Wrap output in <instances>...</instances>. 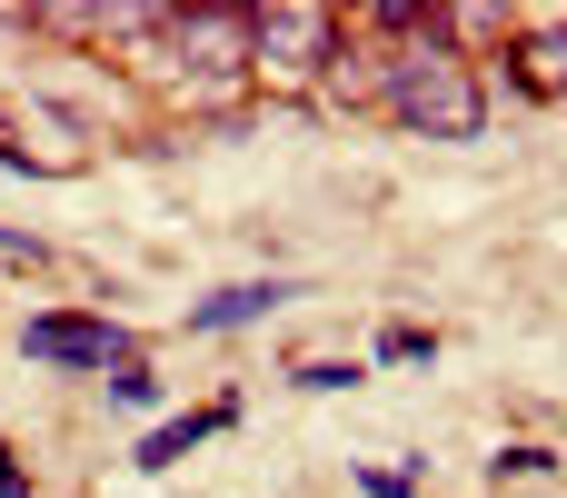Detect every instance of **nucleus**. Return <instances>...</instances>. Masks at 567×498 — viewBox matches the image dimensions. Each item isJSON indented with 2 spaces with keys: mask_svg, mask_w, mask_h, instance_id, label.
Listing matches in <instances>:
<instances>
[{
  "mask_svg": "<svg viewBox=\"0 0 567 498\" xmlns=\"http://www.w3.org/2000/svg\"><path fill=\"white\" fill-rule=\"evenodd\" d=\"M379 110H389L409 140H478V130H488V80H478L468 60H449L439 40H409Z\"/></svg>",
  "mask_w": 567,
  "mask_h": 498,
  "instance_id": "obj_1",
  "label": "nucleus"
},
{
  "mask_svg": "<svg viewBox=\"0 0 567 498\" xmlns=\"http://www.w3.org/2000/svg\"><path fill=\"white\" fill-rule=\"evenodd\" d=\"M329 60H339V10H319V0H269V10H249V80H269V90H319Z\"/></svg>",
  "mask_w": 567,
  "mask_h": 498,
  "instance_id": "obj_2",
  "label": "nucleus"
},
{
  "mask_svg": "<svg viewBox=\"0 0 567 498\" xmlns=\"http://www.w3.org/2000/svg\"><path fill=\"white\" fill-rule=\"evenodd\" d=\"M159 60L199 70V80H249V10L209 0V10H159Z\"/></svg>",
  "mask_w": 567,
  "mask_h": 498,
  "instance_id": "obj_3",
  "label": "nucleus"
},
{
  "mask_svg": "<svg viewBox=\"0 0 567 498\" xmlns=\"http://www.w3.org/2000/svg\"><path fill=\"white\" fill-rule=\"evenodd\" d=\"M20 349H30L40 369H90V379H110L120 359H140L110 309H40V319L20 329Z\"/></svg>",
  "mask_w": 567,
  "mask_h": 498,
  "instance_id": "obj_4",
  "label": "nucleus"
},
{
  "mask_svg": "<svg viewBox=\"0 0 567 498\" xmlns=\"http://www.w3.org/2000/svg\"><path fill=\"white\" fill-rule=\"evenodd\" d=\"M419 40H429V30H419ZM399 50H409V40H369V30L339 20V60L319 70V100H339V110H379L389 80H399Z\"/></svg>",
  "mask_w": 567,
  "mask_h": 498,
  "instance_id": "obj_5",
  "label": "nucleus"
},
{
  "mask_svg": "<svg viewBox=\"0 0 567 498\" xmlns=\"http://www.w3.org/2000/svg\"><path fill=\"white\" fill-rule=\"evenodd\" d=\"M498 60H508L498 80H508L518 100H567V20H518V40H508Z\"/></svg>",
  "mask_w": 567,
  "mask_h": 498,
  "instance_id": "obj_6",
  "label": "nucleus"
},
{
  "mask_svg": "<svg viewBox=\"0 0 567 498\" xmlns=\"http://www.w3.org/2000/svg\"><path fill=\"white\" fill-rule=\"evenodd\" d=\"M279 299H289V280H239V289H209V299L189 309V329H199V339H209V329H249V319H269Z\"/></svg>",
  "mask_w": 567,
  "mask_h": 498,
  "instance_id": "obj_7",
  "label": "nucleus"
},
{
  "mask_svg": "<svg viewBox=\"0 0 567 498\" xmlns=\"http://www.w3.org/2000/svg\"><path fill=\"white\" fill-rule=\"evenodd\" d=\"M229 419H239V399H209V409H189V419H159V429L140 439V469H179V459H189L209 429H229Z\"/></svg>",
  "mask_w": 567,
  "mask_h": 498,
  "instance_id": "obj_8",
  "label": "nucleus"
},
{
  "mask_svg": "<svg viewBox=\"0 0 567 498\" xmlns=\"http://www.w3.org/2000/svg\"><path fill=\"white\" fill-rule=\"evenodd\" d=\"M100 389H110L120 409H159V369H150V359H120V369H110Z\"/></svg>",
  "mask_w": 567,
  "mask_h": 498,
  "instance_id": "obj_9",
  "label": "nucleus"
},
{
  "mask_svg": "<svg viewBox=\"0 0 567 498\" xmlns=\"http://www.w3.org/2000/svg\"><path fill=\"white\" fill-rule=\"evenodd\" d=\"M289 379H299V389H359L369 369H359V359H299Z\"/></svg>",
  "mask_w": 567,
  "mask_h": 498,
  "instance_id": "obj_10",
  "label": "nucleus"
},
{
  "mask_svg": "<svg viewBox=\"0 0 567 498\" xmlns=\"http://www.w3.org/2000/svg\"><path fill=\"white\" fill-rule=\"evenodd\" d=\"M429 349H439V339H429V329H409V319H399V329H379V359H429Z\"/></svg>",
  "mask_w": 567,
  "mask_h": 498,
  "instance_id": "obj_11",
  "label": "nucleus"
},
{
  "mask_svg": "<svg viewBox=\"0 0 567 498\" xmlns=\"http://www.w3.org/2000/svg\"><path fill=\"white\" fill-rule=\"evenodd\" d=\"M548 469H558V459H548V449H528V439H518V449H498V479H548Z\"/></svg>",
  "mask_w": 567,
  "mask_h": 498,
  "instance_id": "obj_12",
  "label": "nucleus"
},
{
  "mask_svg": "<svg viewBox=\"0 0 567 498\" xmlns=\"http://www.w3.org/2000/svg\"><path fill=\"white\" fill-rule=\"evenodd\" d=\"M359 489H369V498H409V489H419V469H359Z\"/></svg>",
  "mask_w": 567,
  "mask_h": 498,
  "instance_id": "obj_13",
  "label": "nucleus"
},
{
  "mask_svg": "<svg viewBox=\"0 0 567 498\" xmlns=\"http://www.w3.org/2000/svg\"><path fill=\"white\" fill-rule=\"evenodd\" d=\"M0 260H20V270H40L50 250H40V240H20V230H0Z\"/></svg>",
  "mask_w": 567,
  "mask_h": 498,
  "instance_id": "obj_14",
  "label": "nucleus"
},
{
  "mask_svg": "<svg viewBox=\"0 0 567 498\" xmlns=\"http://www.w3.org/2000/svg\"><path fill=\"white\" fill-rule=\"evenodd\" d=\"M0 498H30V469H20L10 449H0Z\"/></svg>",
  "mask_w": 567,
  "mask_h": 498,
  "instance_id": "obj_15",
  "label": "nucleus"
}]
</instances>
